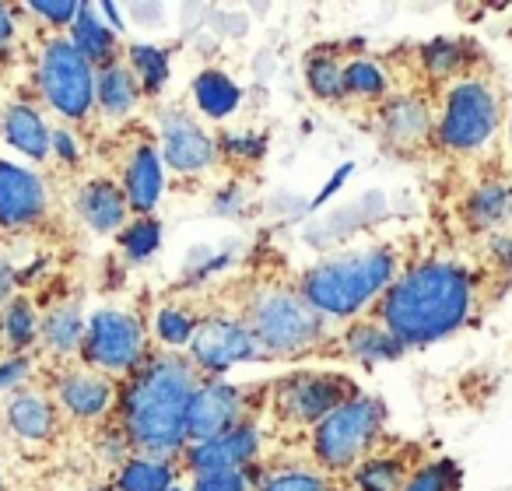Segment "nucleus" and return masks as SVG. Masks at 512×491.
Listing matches in <instances>:
<instances>
[{"mask_svg":"<svg viewBox=\"0 0 512 491\" xmlns=\"http://www.w3.org/2000/svg\"><path fill=\"white\" fill-rule=\"evenodd\" d=\"M0 130H4L11 148H18L22 155L36 158V162H43L50 155V130H46L43 116L32 106H25V102H15V106L4 109Z\"/></svg>","mask_w":512,"mask_h":491,"instance_id":"19","label":"nucleus"},{"mask_svg":"<svg viewBox=\"0 0 512 491\" xmlns=\"http://www.w3.org/2000/svg\"><path fill=\"white\" fill-rule=\"evenodd\" d=\"M50 144H53V151H57V155L64 158L67 165H74V162L81 158L78 144H74V137L67 134V130H53V134H50Z\"/></svg>","mask_w":512,"mask_h":491,"instance_id":"42","label":"nucleus"},{"mask_svg":"<svg viewBox=\"0 0 512 491\" xmlns=\"http://www.w3.org/2000/svg\"><path fill=\"white\" fill-rule=\"evenodd\" d=\"M123 197L127 207L148 218L155 211L158 197H162V158H158L155 144H141L134 155L127 158V176H123Z\"/></svg>","mask_w":512,"mask_h":491,"instance_id":"16","label":"nucleus"},{"mask_svg":"<svg viewBox=\"0 0 512 491\" xmlns=\"http://www.w3.org/2000/svg\"><path fill=\"white\" fill-rule=\"evenodd\" d=\"M306 81H309V92L323 102H341L348 95L344 92V67L320 50L306 60Z\"/></svg>","mask_w":512,"mask_h":491,"instance_id":"31","label":"nucleus"},{"mask_svg":"<svg viewBox=\"0 0 512 491\" xmlns=\"http://www.w3.org/2000/svg\"><path fill=\"white\" fill-rule=\"evenodd\" d=\"M130 74L141 92L158 95L169 81V53L162 46H130Z\"/></svg>","mask_w":512,"mask_h":491,"instance_id":"30","label":"nucleus"},{"mask_svg":"<svg viewBox=\"0 0 512 491\" xmlns=\"http://www.w3.org/2000/svg\"><path fill=\"white\" fill-rule=\"evenodd\" d=\"M474 306V281L453 260H425L383 292L379 323L404 348L432 344L460 330Z\"/></svg>","mask_w":512,"mask_h":491,"instance_id":"1","label":"nucleus"},{"mask_svg":"<svg viewBox=\"0 0 512 491\" xmlns=\"http://www.w3.org/2000/svg\"><path fill=\"white\" fill-rule=\"evenodd\" d=\"M488 253L505 267V271H512V235H491Z\"/></svg>","mask_w":512,"mask_h":491,"instance_id":"44","label":"nucleus"},{"mask_svg":"<svg viewBox=\"0 0 512 491\" xmlns=\"http://www.w3.org/2000/svg\"><path fill=\"white\" fill-rule=\"evenodd\" d=\"M169 491H183V488H169Z\"/></svg>","mask_w":512,"mask_h":491,"instance_id":"50","label":"nucleus"},{"mask_svg":"<svg viewBox=\"0 0 512 491\" xmlns=\"http://www.w3.org/2000/svg\"><path fill=\"white\" fill-rule=\"evenodd\" d=\"M193 330H197V316H193L186 306H162L158 309L155 334L162 344H169V348H183V344H190Z\"/></svg>","mask_w":512,"mask_h":491,"instance_id":"35","label":"nucleus"},{"mask_svg":"<svg viewBox=\"0 0 512 491\" xmlns=\"http://www.w3.org/2000/svg\"><path fill=\"white\" fill-rule=\"evenodd\" d=\"M467 60H470L467 43H460V39H432L428 46H421V67L435 81L456 78L467 67Z\"/></svg>","mask_w":512,"mask_h":491,"instance_id":"28","label":"nucleus"},{"mask_svg":"<svg viewBox=\"0 0 512 491\" xmlns=\"http://www.w3.org/2000/svg\"><path fill=\"white\" fill-rule=\"evenodd\" d=\"M71 46L99 71L116 64V36L109 32V25L99 22L95 4H81L78 8V18L71 22Z\"/></svg>","mask_w":512,"mask_h":491,"instance_id":"20","label":"nucleus"},{"mask_svg":"<svg viewBox=\"0 0 512 491\" xmlns=\"http://www.w3.org/2000/svg\"><path fill=\"white\" fill-rule=\"evenodd\" d=\"M260 491H330V481L316 470L285 467L260 477Z\"/></svg>","mask_w":512,"mask_h":491,"instance_id":"36","label":"nucleus"},{"mask_svg":"<svg viewBox=\"0 0 512 491\" xmlns=\"http://www.w3.org/2000/svg\"><path fill=\"white\" fill-rule=\"evenodd\" d=\"M197 386V365L179 355L137 365L123 390V432L130 446L151 460H169L186 449V414Z\"/></svg>","mask_w":512,"mask_h":491,"instance_id":"2","label":"nucleus"},{"mask_svg":"<svg viewBox=\"0 0 512 491\" xmlns=\"http://www.w3.org/2000/svg\"><path fill=\"white\" fill-rule=\"evenodd\" d=\"M4 337H8L11 348H29L39 334V320H36V309H32L29 299H11L4 306Z\"/></svg>","mask_w":512,"mask_h":491,"instance_id":"34","label":"nucleus"},{"mask_svg":"<svg viewBox=\"0 0 512 491\" xmlns=\"http://www.w3.org/2000/svg\"><path fill=\"white\" fill-rule=\"evenodd\" d=\"M509 134H512V116H509Z\"/></svg>","mask_w":512,"mask_h":491,"instance_id":"49","label":"nucleus"},{"mask_svg":"<svg viewBox=\"0 0 512 491\" xmlns=\"http://www.w3.org/2000/svg\"><path fill=\"white\" fill-rule=\"evenodd\" d=\"M456 467L449 460H435L428 467L414 470L411 481L404 484V491H453L456 488Z\"/></svg>","mask_w":512,"mask_h":491,"instance_id":"37","label":"nucleus"},{"mask_svg":"<svg viewBox=\"0 0 512 491\" xmlns=\"http://www.w3.org/2000/svg\"><path fill=\"white\" fill-rule=\"evenodd\" d=\"M78 211H81V218L88 221V228L106 235V232H116V228L127 221L130 207L116 183H109V179H92V183L81 190Z\"/></svg>","mask_w":512,"mask_h":491,"instance_id":"18","label":"nucleus"},{"mask_svg":"<svg viewBox=\"0 0 512 491\" xmlns=\"http://www.w3.org/2000/svg\"><path fill=\"white\" fill-rule=\"evenodd\" d=\"M29 372H32V362L25 355H15V358H8V362H0V390H15Z\"/></svg>","mask_w":512,"mask_h":491,"instance_id":"41","label":"nucleus"},{"mask_svg":"<svg viewBox=\"0 0 512 491\" xmlns=\"http://www.w3.org/2000/svg\"><path fill=\"white\" fill-rule=\"evenodd\" d=\"M256 449H260V432H256V425L242 421V425L228 428L218 439L186 446V467L193 474H204V470H246Z\"/></svg>","mask_w":512,"mask_h":491,"instance_id":"14","label":"nucleus"},{"mask_svg":"<svg viewBox=\"0 0 512 491\" xmlns=\"http://www.w3.org/2000/svg\"><path fill=\"white\" fill-rule=\"evenodd\" d=\"M411 481L404 456H372L355 470V488L358 491H404Z\"/></svg>","mask_w":512,"mask_h":491,"instance_id":"25","label":"nucleus"},{"mask_svg":"<svg viewBox=\"0 0 512 491\" xmlns=\"http://www.w3.org/2000/svg\"><path fill=\"white\" fill-rule=\"evenodd\" d=\"M190 355L197 369L207 372H221L232 369L239 362H249V358H260V344L249 334V327L242 320H232V316H207V320L197 323L190 337Z\"/></svg>","mask_w":512,"mask_h":491,"instance_id":"10","label":"nucleus"},{"mask_svg":"<svg viewBox=\"0 0 512 491\" xmlns=\"http://www.w3.org/2000/svg\"><path fill=\"white\" fill-rule=\"evenodd\" d=\"M379 428H383V404L376 397H358L355 393L348 404L330 411L316 425L313 432L316 460L327 470H351L369 453L372 442L379 439Z\"/></svg>","mask_w":512,"mask_h":491,"instance_id":"5","label":"nucleus"},{"mask_svg":"<svg viewBox=\"0 0 512 491\" xmlns=\"http://www.w3.org/2000/svg\"><path fill=\"white\" fill-rule=\"evenodd\" d=\"M351 172H355V165H351V162H348V165H341V172H337V176L330 179V183L323 186V190H320V193H316V197H313V204H309V211H320V204H327V200L334 197L337 190H341V183H344V179L351 176Z\"/></svg>","mask_w":512,"mask_h":491,"instance_id":"43","label":"nucleus"},{"mask_svg":"<svg viewBox=\"0 0 512 491\" xmlns=\"http://www.w3.org/2000/svg\"><path fill=\"white\" fill-rule=\"evenodd\" d=\"M11 39H15V18H11L8 4H0V50H8Z\"/></svg>","mask_w":512,"mask_h":491,"instance_id":"45","label":"nucleus"},{"mask_svg":"<svg viewBox=\"0 0 512 491\" xmlns=\"http://www.w3.org/2000/svg\"><path fill=\"white\" fill-rule=\"evenodd\" d=\"M8 421L22 439H32V442H43L53 435L57 428V411L46 397L39 393H15L8 404Z\"/></svg>","mask_w":512,"mask_h":491,"instance_id":"21","label":"nucleus"},{"mask_svg":"<svg viewBox=\"0 0 512 491\" xmlns=\"http://www.w3.org/2000/svg\"><path fill=\"white\" fill-rule=\"evenodd\" d=\"M46 214V186L36 172L0 162V232L36 225Z\"/></svg>","mask_w":512,"mask_h":491,"instance_id":"13","label":"nucleus"},{"mask_svg":"<svg viewBox=\"0 0 512 491\" xmlns=\"http://www.w3.org/2000/svg\"><path fill=\"white\" fill-rule=\"evenodd\" d=\"M242 323L264 355H302L327 334L323 313H316L302 299V292H292V288H260L249 299Z\"/></svg>","mask_w":512,"mask_h":491,"instance_id":"4","label":"nucleus"},{"mask_svg":"<svg viewBox=\"0 0 512 491\" xmlns=\"http://www.w3.org/2000/svg\"><path fill=\"white\" fill-rule=\"evenodd\" d=\"M120 491H169L172 488V467L165 460H151V456H134L120 467L116 477Z\"/></svg>","mask_w":512,"mask_h":491,"instance_id":"26","label":"nucleus"},{"mask_svg":"<svg viewBox=\"0 0 512 491\" xmlns=\"http://www.w3.org/2000/svg\"><path fill=\"white\" fill-rule=\"evenodd\" d=\"M214 141L207 130L193 120L186 109H165L162 113V158L179 176H200L214 165Z\"/></svg>","mask_w":512,"mask_h":491,"instance_id":"11","label":"nucleus"},{"mask_svg":"<svg viewBox=\"0 0 512 491\" xmlns=\"http://www.w3.org/2000/svg\"><path fill=\"white\" fill-rule=\"evenodd\" d=\"M15 271H11L4 260H0V306H8L11 302V288H15Z\"/></svg>","mask_w":512,"mask_h":491,"instance_id":"47","label":"nucleus"},{"mask_svg":"<svg viewBox=\"0 0 512 491\" xmlns=\"http://www.w3.org/2000/svg\"><path fill=\"white\" fill-rule=\"evenodd\" d=\"M81 355L99 372H130L144 358V327L137 316L120 309H102L88 320L81 337Z\"/></svg>","mask_w":512,"mask_h":491,"instance_id":"8","label":"nucleus"},{"mask_svg":"<svg viewBox=\"0 0 512 491\" xmlns=\"http://www.w3.org/2000/svg\"><path fill=\"white\" fill-rule=\"evenodd\" d=\"M193 99H197V106L204 116H211V120H225L228 113L239 109L242 92L228 74L204 71V74H197V81H193Z\"/></svg>","mask_w":512,"mask_h":491,"instance_id":"24","label":"nucleus"},{"mask_svg":"<svg viewBox=\"0 0 512 491\" xmlns=\"http://www.w3.org/2000/svg\"><path fill=\"white\" fill-rule=\"evenodd\" d=\"M60 404L74 418H102L113 404V383L99 372H71L60 379Z\"/></svg>","mask_w":512,"mask_h":491,"instance_id":"17","label":"nucleus"},{"mask_svg":"<svg viewBox=\"0 0 512 491\" xmlns=\"http://www.w3.org/2000/svg\"><path fill=\"white\" fill-rule=\"evenodd\" d=\"M344 348H348L351 358L372 365V362H393V358L404 355V344L383 327V323H355V327L344 334Z\"/></svg>","mask_w":512,"mask_h":491,"instance_id":"23","label":"nucleus"},{"mask_svg":"<svg viewBox=\"0 0 512 491\" xmlns=\"http://www.w3.org/2000/svg\"><path fill=\"white\" fill-rule=\"evenodd\" d=\"M39 334H43V341L50 344L53 351H60V355L81 348V337H85V320H81V309L78 306L53 309V313L43 320V327H39Z\"/></svg>","mask_w":512,"mask_h":491,"instance_id":"29","label":"nucleus"},{"mask_svg":"<svg viewBox=\"0 0 512 491\" xmlns=\"http://www.w3.org/2000/svg\"><path fill=\"white\" fill-rule=\"evenodd\" d=\"M95 11H99V15L109 22V32H113V36L127 29V25H123V18H120V8H116V4H109V0H106V4H95Z\"/></svg>","mask_w":512,"mask_h":491,"instance_id":"46","label":"nucleus"},{"mask_svg":"<svg viewBox=\"0 0 512 491\" xmlns=\"http://www.w3.org/2000/svg\"><path fill=\"white\" fill-rule=\"evenodd\" d=\"M78 8L81 4H74V0H32L29 4V11H36L50 25H71L78 18Z\"/></svg>","mask_w":512,"mask_h":491,"instance_id":"39","label":"nucleus"},{"mask_svg":"<svg viewBox=\"0 0 512 491\" xmlns=\"http://www.w3.org/2000/svg\"><path fill=\"white\" fill-rule=\"evenodd\" d=\"M498 120H502V109H498L495 88L481 78H460L446 95L435 137L449 151H477L495 134Z\"/></svg>","mask_w":512,"mask_h":491,"instance_id":"6","label":"nucleus"},{"mask_svg":"<svg viewBox=\"0 0 512 491\" xmlns=\"http://www.w3.org/2000/svg\"><path fill=\"white\" fill-rule=\"evenodd\" d=\"M386 71L376 64V60H351L344 67V92L348 95H358V99H383L386 95Z\"/></svg>","mask_w":512,"mask_h":491,"instance_id":"32","label":"nucleus"},{"mask_svg":"<svg viewBox=\"0 0 512 491\" xmlns=\"http://www.w3.org/2000/svg\"><path fill=\"white\" fill-rule=\"evenodd\" d=\"M355 397V383L334 372H302L281 383L278 411L295 425H320L330 411Z\"/></svg>","mask_w":512,"mask_h":491,"instance_id":"9","label":"nucleus"},{"mask_svg":"<svg viewBox=\"0 0 512 491\" xmlns=\"http://www.w3.org/2000/svg\"><path fill=\"white\" fill-rule=\"evenodd\" d=\"M242 425V390L228 383H200L186 414V442H207Z\"/></svg>","mask_w":512,"mask_h":491,"instance_id":"12","label":"nucleus"},{"mask_svg":"<svg viewBox=\"0 0 512 491\" xmlns=\"http://www.w3.org/2000/svg\"><path fill=\"white\" fill-rule=\"evenodd\" d=\"M158 242H162V225H158L155 218H137L120 232L123 257H127L130 264H141V260H148L151 253L158 250Z\"/></svg>","mask_w":512,"mask_h":491,"instance_id":"33","label":"nucleus"},{"mask_svg":"<svg viewBox=\"0 0 512 491\" xmlns=\"http://www.w3.org/2000/svg\"><path fill=\"white\" fill-rule=\"evenodd\" d=\"M225 148L232 151V155H242V158H256L267 151V141L256 134H225Z\"/></svg>","mask_w":512,"mask_h":491,"instance_id":"40","label":"nucleus"},{"mask_svg":"<svg viewBox=\"0 0 512 491\" xmlns=\"http://www.w3.org/2000/svg\"><path fill=\"white\" fill-rule=\"evenodd\" d=\"M505 204H509V190H505V186H498V183L477 186L467 197V207H463V211H467V225L474 228V232H491V228L505 218Z\"/></svg>","mask_w":512,"mask_h":491,"instance_id":"27","label":"nucleus"},{"mask_svg":"<svg viewBox=\"0 0 512 491\" xmlns=\"http://www.w3.org/2000/svg\"><path fill=\"white\" fill-rule=\"evenodd\" d=\"M505 218H509V225H512V190H509V204H505Z\"/></svg>","mask_w":512,"mask_h":491,"instance_id":"48","label":"nucleus"},{"mask_svg":"<svg viewBox=\"0 0 512 491\" xmlns=\"http://www.w3.org/2000/svg\"><path fill=\"white\" fill-rule=\"evenodd\" d=\"M432 127V109L421 95H400L383 106V137L390 148L404 151V155L425 148L432 141Z\"/></svg>","mask_w":512,"mask_h":491,"instance_id":"15","label":"nucleus"},{"mask_svg":"<svg viewBox=\"0 0 512 491\" xmlns=\"http://www.w3.org/2000/svg\"><path fill=\"white\" fill-rule=\"evenodd\" d=\"M193 491H249L246 470H204L193 477Z\"/></svg>","mask_w":512,"mask_h":491,"instance_id":"38","label":"nucleus"},{"mask_svg":"<svg viewBox=\"0 0 512 491\" xmlns=\"http://www.w3.org/2000/svg\"><path fill=\"white\" fill-rule=\"evenodd\" d=\"M397 281V257L383 246L358 253H337L309 267L302 278V299L323 316H355L376 295Z\"/></svg>","mask_w":512,"mask_h":491,"instance_id":"3","label":"nucleus"},{"mask_svg":"<svg viewBox=\"0 0 512 491\" xmlns=\"http://www.w3.org/2000/svg\"><path fill=\"white\" fill-rule=\"evenodd\" d=\"M39 88L60 116L85 120L95 106V67L67 39H53L39 57Z\"/></svg>","mask_w":512,"mask_h":491,"instance_id":"7","label":"nucleus"},{"mask_svg":"<svg viewBox=\"0 0 512 491\" xmlns=\"http://www.w3.org/2000/svg\"><path fill=\"white\" fill-rule=\"evenodd\" d=\"M137 99H141V88H137L130 67L109 64L95 74V102L102 106L106 116H127L134 113Z\"/></svg>","mask_w":512,"mask_h":491,"instance_id":"22","label":"nucleus"}]
</instances>
